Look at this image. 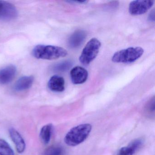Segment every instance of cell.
<instances>
[{
	"label": "cell",
	"mask_w": 155,
	"mask_h": 155,
	"mask_svg": "<svg viewBox=\"0 0 155 155\" xmlns=\"http://www.w3.org/2000/svg\"><path fill=\"white\" fill-rule=\"evenodd\" d=\"M101 47V43L96 38L89 41L80 56L81 63L84 65H89L97 56Z\"/></svg>",
	"instance_id": "277c9868"
},
{
	"label": "cell",
	"mask_w": 155,
	"mask_h": 155,
	"mask_svg": "<svg viewBox=\"0 0 155 155\" xmlns=\"http://www.w3.org/2000/svg\"><path fill=\"white\" fill-rule=\"evenodd\" d=\"M88 73L87 71L79 66L74 67L70 72L71 81L73 84L78 85L86 82L87 79Z\"/></svg>",
	"instance_id": "52a82bcc"
},
{
	"label": "cell",
	"mask_w": 155,
	"mask_h": 155,
	"mask_svg": "<svg viewBox=\"0 0 155 155\" xmlns=\"http://www.w3.org/2000/svg\"><path fill=\"white\" fill-rule=\"evenodd\" d=\"M0 155H15L9 144L2 139H0Z\"/></svg>",
	"instance_id": "9a60e30c"
},
{
	"label": "cell",
	"mask_w": 155,
	"mask_h": 155,
	"mask_svg": "<svg viewBox=\"0 0 155 155\" xmlns=\"http://www.w3.org/2000/svg\"><path fill=\"white\" fill-rule=\"evenodd\" d=\"M65 80L62 77L54 75L49 81L48 87L52 91L61 92L65 90Z\"/></svg>",
	"instance_id": "8fae6325"
},
{
	"label": "cell",
	"mask_w": 155,
	"mask_h": 155,
	"mask_svg": "<svg viewBox=\"0 0 155 155\" xmlns=\"http://www.w3.org/2000/svg\"><path fill=\"white\" fill-rule=\"evenodd\" d=\"M154 1L136 0L131 2L129 6V12L132 16H138L146 13L154 5Z\"/></svg>",
	"instance_id": "5b68a950"
},
{
	"label": "cell",
	"mask_w": 155,
	"mask_h": 155,
	"mask_svg": "<svg viewBox=\"0 0 155 155\" xmlns=\"http://www.w3.org/2000/svg\"><path fill=\"white\" fill-rule=\"evenodd\" d=\"M87 37L85 31L81 30L76 31L69 39L68 44L72 48H76L81 46Z\"/></svg>",
	"instance_id": "30bf717a"
},
{
	"label": "cell",
	"mask_w": 155,
	"mask_h": 155,
	"mask_svg": "<svg viewBox=\"0 0 155 155\" xmlns=\"http://www.w3.org/2000/svg\"><path fill=\"white\" fill-rule=\"evenodd\" d=\"M147 111L150 114H154L155 112V99L153 97L148 103L147 107Z\"/></svg>",
	"instance_id": "ac0fdd59"
},
{
	"label": "cell",
	"mask_w": 155,
	"mask_h": 155,
	"mask_svg": "<svg viewBox=\"0 0 155 155\" xmlns=\"http://www.w3.org/2000/svg\"><path fill=\"white\" fill-rule=\"evenodd\" d=\"M9 132L11 138L16 146L18 152L23 153L26 149V143L20 133L13 128L10 129Z\"/></svg>",
	"instance_id": "9c48e42d"
},
{
	"label": "cell",
	"mask_w": 155,
	"mask_h": 155,
	"mask_svg": "<svg viewBox=\"0 0 155 155\" xmlns=\"http://www.w3.org/2000/svg\"><path fill=\"white\" fill-rule=\"evenodd\" d=\"M53 130V125L52 124H48L43 126L40 132V137L42 143L48 144L49 143L51 139Z\"/></svg>",
	"instance_id": "4fadbf2b"
},
{
	"label": "cell",
	"mask_w": 155,
	"mask_h": 155,
	"mask_svg": "<svg viewBox=\"0 0 155 155\" xmlns=\"http://www.w3.org/2000/svg\"><path fill=\"white\" fill-rule=\"evenodd\" d=\"M18 16V10L13 4L0 1V20L10 21L15 19Z\"/></svg>",
	"instance_id": "8992f818"
},
{
	"label": "cell",
	"mask_w": 155,
	"mask_h": 155,
	"mask_svg": "<svg viewBox=\"0 0 155 155\" xmlns=\"http://www.w3.org/2000/svg\"><path fill=\"white\" fill-rule=\"evenodd\" d=\"M65 49L58 46L39 45L32 51V55L37 59L52 60L64 58L68 55Z\"/></svg>",
	"instance_id": "6da1fadb"
},
{
	"label": "cell",
	"mask_w": 155,
	"mask_h": 155,
	"mask_svg": "<svg viewBox=\"0 0 155 155\" xmlns=\"http://www.w3.org/2000/svg\"><path fill=\"white\" fill-rule=\"evenodd\" d=\"M92 129L90 124H83L72 128L64 139L65 143L70 146H77L87 139Z\"/></svg>",
	"instance_id": "7a4b0ae2"
},
{
	"label": "cell",
	"mask_w": 155,
	"mask_h": 155,
	"mask_svg": "<svg viewBox=\"0 0 155 155\" xmlns=\"http://www.w3.org/2000/svg\"><path fill=\"white\" fill-rule=\"evenodd\" d=\"M17 68L13 65H9L0 70V84L5 85L10 83L14 78Z\"/></svg>",
	"instance_id": "ba28073f"
},
{
	"label": "cell",
	"mask_w": 155,
	"mask_h": 155,
	"mask_svg": "<svg viewBox=\"0 0 155 155\" xmlns=\"http://www.w3.org/2000/svg\"><path fill=\"white\" fill-rule=\"evenodd\" d=\"M148 19L149 21L154 22L155 21V10L153 9L150 13L148 18Z\"/></svg>",
	"instance_id": "d6986e66"
},
{
	"label": "cell",
	"mask_w": 155,
	"mask_h": 155,
	"mask_svg": "<svg viewBox=\"0 0 155 155\" xmlns=\"http://www.w3.org/2000/svg\"><path fill=\"white\" fill-rule=\"evenodd\" d=\"M72 66L71 61H66L59 63L54 67V70L57 71H65L69 70Z\"/></svg>",
	"instance_id": "2e32d148"
},
{
	"label": "cell",
	"mask_w": 155,
	"mask_h": 155,
	"mask_svg": "<svg viewBox=\"0 0 155 155\" xmlns=\"http://www.w3.org/2000/svg\"><path fill=\"white\" fill-rule=\"evenodd\" d=\"M34 81L32 76H24L21 77L15 83L14 89L18 91L27 90L31 87Z\"/></svg>",
	"instance_id": "7c38bea8"
},
{
	"label": "cell",
	"mask_w": 155,
	"mask_h": 155,
	"mask_svg": "<svg viewBox=\"0 0 155 155\" xmlns=\"http://www.w3.org/2000/svg\"><path fill=\"white\" fill-rule=\"evenodd\" d=\"M136 152V150L130 145L127 147H123L119 151L118 155H133Z\"/></svg>",
	"instance_id": "e0dca14e"
},
{
	"label": "cell",
	"mask_w": 155,
	"mask_h": 155,
	"mask_svg": "<svg viewBox=\"0 0 155 155\" xmlns=\"http://www.w3.org/2000/svg\"><path fill=\"white\" fill-rule=\"evenodd\" d=\"M143 53L144 50L140 47H130L114 53L111 60L115 63H132L140 58Z\"/></svg>",
	"instance_id": "3957f363"
},
{
	"label": "cell",
	"mask_w": 155,
	"mask_h": 155,
	"mask_svg": "<svg viewBox=\"0 0 155 155\" xmlns=\"http://www.w3.org/2000/svg\"><path fill=\"white\" fill-rule=\"evenodd\" d=\"M42 155H65L64 150L59 146H51L44 150Z\"/></svg>",
	"instance_id": "5bb4252c"
}]
</instances>
